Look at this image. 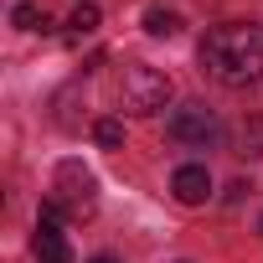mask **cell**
Masks as SVG:
<instances>
[{"mask_svg": "<svg viewBox=\"0 0 263 263\" xmlns=\"http://www.w3.org/2000/svg\"><path fill=\"white\" fill-rule=\"evenodd\" d=\"M171 103V78L150 62H129L119 72V108L129 114H160Z\"/></svg>", "mask_w": 263, "mask_h": 263, "instance_id": "cell-2", "label": "cell"}, {"mask_svg": "<svg viewBox=\"0 0 263 263\" xmlns=\"http://www.w3.org/2000/svg\"><path fill=\"white\" fill-rule=\"evenodd\" d=\"M67 26H72V31H93V26H98V6H88V0H83V6L72 11V21H67Z\"/></svg>", "mask_w": 263, "mask_h": 263, "instance_id": "cell-11", "label": "cell"}, {"mask_svg": "<svg viewBox=\"0 0 263 263\" xmlns=\"http://www.w3.org/2000/svg\"><path fill=\"white\" fill-rule=\"evenodd\" d=\"M93 140H98L103 150H119V145H124V124H119V119H98V124H93Z\"/></svg>", "mask_w": 263, "mask_h": 263, "instance_id": "cell-9", "label": "cell"}, {"mask_svg": "<svg viewBox=\"0 0 263 263\" xmlns=\"http://www.w3.org/2000/svg\"><path fill=\"white\" fill-rule=\"evenodd\" d=\"M237 155H263V119L237 129Z\"/></svg>", "mask_w": 263, "mask_h": 263, "instance_id": "cell-8", "label": "cell"}, {"mask_svg": "<svg viewBox=\"0 0 263 263\" xmlns=\"http://www.w3.org/2000/svg\"><path fill=\"white\" fill-rule=\"evenodd\" d=\"M93 263H114V258H93Z\"/></svg>", "mask_w": 263, "mask_h": 263, "instance_id": "cell-12", "label": "cell"}, {"mask_svg": "<svg viewBox=\"0 0 263 263\" xmlns=\"http://www.w3.org/2000/svg\"><path fill=\"white\" fill-rule=\"evenodd\" d=\"M47 201H57L62 217H93V206H98V181H93V171H83L78 160H62Z\"/></svg>", "mask_w": 263, "mask_h": 263, "instance_id": "cell-3", "label": "cell"}, {"mask_svg": "<svg viewBox=\"0 0 263 263\" xmlns=\"http://www.w3.org/2000/svg\"><path fill=\"white\" fill-rule=\"evenodd\" d=\"M31 248H36V263H72V248H67V237L57 232L52 217H36V237H31Z\"/></svg>", "mask_w": 263, "mask_h": 263, "instance_id": "cell-6", "label": "cell"}, {"mask_svg": "<svg viewBox=\"0 0 263 263\" xmlns=\"http://www.w3.org/2000/svg\"><path fill=\"white\" fill-rule=\"evenodd\" d=\"M145 31H150V36H176V31H181V16L155 6V11H145Z\"/></svg>", "mask_w": 263, "mask_h": 263, "instance_id": "cell-7", "label": "cell"}, {"mask_svg": "<svg viewBox=\"0 0 263 263\" xmlns=\"http://www.w3.org/2000/svg\"><path fill=\"white\" fill-rule=\"evenodd\" d=\"M171 191H176L181 206H201V201L212 196V176H206V165H181V171L171 176Z\"/></svg>", "mask_w": 263, "mask_h": 263, "instance_id": "cell-5", "label": "cell"}, {"mask_svg": "<svg viewBox=\"0 0 263 263\" xmlns=\"http://www.w3.org/2000/svg\"><path fill=\"white\" fill-rule=\"evenodd\" d=\"M201 72L222 88H248L263 78V26L258 21H222L201 42Z\"/></svg>", "mask_w": 263, "mask_h": 263, "instance_id": "cell-1", "label": "cell"}, {"mask_svg": "<svg viewBox=\"0 0 263 263\" xmlns=\"http://www.w3.org/2000/svg\"><path fill=\"white\" fill-rule=\"evenodd\" d=\"M165 135L176 140V145H196V150H206L222 129H217V119H212V108H201V103H191V108H176L171 119H165Z\"/></svg>", "mask_w": 263, "mask_h": 263, "instance_id": "cell-4", "label": "cell"}, {"mask_svg": "<svg viewBox=\"0 0 263 263\" xmlns=\"http://www.w3.org/2000/svg\"><path fill=\"white\" fill-rule=\"evenodd\" d=\"M11 21H16L21 31H42V26H47V16H42L36 6H16V11H11Z\"/></svg>", "mask_w": 263, "mask_h": 263, "instance_id": "cell-10", "label": "cell"}]
</instances>
